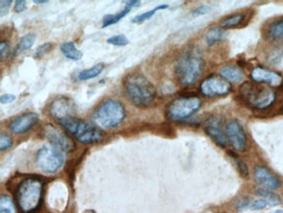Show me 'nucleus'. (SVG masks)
Segmentation results:
<instances>
[{
    "label": "nucleus",
    "mask_w": 283,
    "mask_h": 213,
    "mask_svg": "<svg viewBox=\"0 0 283 213\" xmlns=\"http://www.w3.org/2000/svg\"><path fill=\"white\" fill-rule=\"evenodd\" d=\"M205 67L203 54L197 47H188L177 58L174 74L181 85L189 86L197 81Z\"/></svg>",
    "instance_id": "obj_1"
},
{
    "label": "nucleus",
    "mask_w": 283,
    "mask_h": 213,
    "mask_svg": "<svg viewBox=\"0 0 283 213\" xmlns=\"http://www.w3.org/2000/svg\"><path fill=\"white\" fill-rule=\"evenodd\" d=\"M124 93L133 105L147 107L155 99L156 88L145 75L131 73L125 76L122 82Z\"/></svg>",
    "instance_id": "obj_2"
},
{
    "label": "nucleus",
    "mask_w": 283,
    "mask_h": 213,
    "mask_svg": "<svg viewBox=\"0 0 283 213\" xmlns=\"http://www.w3.org/2000/svg\"><path fill=\"white\" fill-rule=\"evenodd\" d=\"M126 117L123 104L114 100L107 99L92 115V121L100 129H108L119 126Z\"/></svg>",
    "instance_id": "obj_3"
},
{
    "label": "nucleus",
    "mask_w": 283,
    "mask_h": 213,
    "mask_svg": "<svg viewBox=\"0 0 283 213\" xmlns=\"http://www.w3.org/2000/svg\"><path fill=\"white\" fill-rule=\"evenodd\" d=\"M43 181L28 177L21 182L17 190V201L24 213H33L38 208L43 196Z\"/></svg>",
    "instance_id": "obj_4"
},
{
    "label": "nucleus",
    "mask_w": 283,
    "mask_h": 213,
    "mask_svg": "<svg viewBox=\"0 0 283 213\" xmlns=\"http://www.w3.org/2000/svg\"><path fill=\"white\" fill-rule=\"evenodd\" d=\"M58 123L72 134L75 139L83 144L97 143L104 137L102 130L94 123L74 117V115L60 120Z\"/></svg>",
    "instance_id": "obj_5"
},
{
    "label": "nucleus",
    "mask_w": 283,
    "mask_h": 213,
    "mask_svg": "<svg viewBox=\"0 0 283 213\" xmlns=\"http://www.w3.org/2000/svg\"><path fill=\"white\" fill-rule=\"evenodd\" d=\"M239 94L243 102L248 106L258 110L267 109L275 103L276 94L265 86H257L249 82H244L240 86Z\"/></svg>",
    "instance_id": "obj_6"
},
{
    "label": "nucleus",
    "mask_w": 283,
    "mask_h": 213,
    "mask_svg": "<svg viewBox=\"0 0 283 213\" xmlns=\"http://www.w3.org/2000/svg\"><path fill=\"white\" fill-rule=\"evenodd\" d=\"M201 99L196 95H182L172 100L166 107V117L172 122H181L197 113L201 108Z\"/></svg>",
    "instance_id": "obj_7"
},
{
    "label": "nucleus",
    "mask_w": 283,
    "mask_h": 213,
    "mask_svg": "<svg viewBox=\"0 0 283 213\" xmlns=\"http://www.w3.org/2000/svg\"><path fill=\"white\" fill-rule=\"evenodd\" d=\"M64 155L61 149L54 144H45L42 146L36 156V164L43 172L53 174L57 172L64 164Z\"/></svg>",
    "instance_id": "obj_8"
},
{
    "label": "nucleus",
    "mask_w": 283,
    "mask_h": 213,
    "mask_svg": "<svg viewBox=\"0 0 283 213\" xmlns=\"http://www.w3.org/2000/svg\"><path fill=\"white\" fill-rule=\"evenodd\" d=\"M231 84L221 75L211 74L204 79L200 85L201 94L207 98L223 96L231 91Z\"/></svg>",
    "instance_id": "obj_9"
},
{
    "label": "nucleus",
    "mask_w": 283,
    "mask_h": 213,
    "mask_svg": "<svg viewBox=\"0 0 283 213\" xmlns=\"http://www.w3.org/2000/svg\"><path fill=\"white\" fill-rule=\"evenodd\" d=\"M43 134L45 138L49 141L50 144H54V146L61 149L62 151L70 153L75 149L74 140L63 129H60L53 124L45 125L43 128Z\"/></svg>",
    "instance_id": "obj_10"
},
{
    "label": "nucleus",
    "mask_w": 283,
    "mask_h": 213,
    "mask_svg": "<svg viewBox=\"0 0 283 213\" xmlns=\"http://www.w3.org/2000/svg\"><path fill=\"white\" fill-rule=\"evenodd\" d=\"M226 135L230 144L236 151H244L246 147V135L242 124L231 121L226 124Z\"/></svg>",
    "instance_id": "obj_11"
},
{
    "label": "nucleus",
    "mask_w": 283,
    "mask_h": 213,
    "mask_svg": "<svg viewBox=\"0 0 283 213\" xmlns=\"http://www.w3.org/2000/svg\"><path fill=\"white\" fill-rule=\"evenodd\" d=\"M38 115L34 112H29L19 115L8 124V129L13 134H23L33 128L38 122Z\"/></svg>",
    "instance_id": "obj_12"
},
{
    "label": "nucleus",
    "mask_w": 283,
    "mask_h": 213,
    "mask_svg": "<svg viewBox=\"0 0 283 213\" xmlns=\"http://www.w3.org/2000/svg\"><path fill=\"white\" fill-rule=\"evenodd\" d=\"M251 79L256 83H267L269 86L275 87L283 83V76L275 71L256 66L251 71Z\"/></svg>",
    "instance_id": "obj_13"
},
{
    "label": "nucleus",
    "mask_w": 283,
    "mask_h": 213,
    "mask_svg": "<svg viewBox=\"0 0 283 213\" xmlns=\"http://www.w3.org/2000/svg\"><path fill=\"white\" fill-rule=\"evenodd\" d=\"M254 177L259 185L267 190H277L281 187L282 182L277 176L271 172L270 170L263 165L255 166Z\"/></svg>",
    "instance_id": "obj_14"
},
{
    "label": "nucleus",
    "mask_w": 283,
    "mask_h": 213,
    "mask_svg": "<svg viewBox=\"0 0 283 213\" xmlns=\"http://www.w3.org/2000/svg\"><path fill=\"white\" fill-rule=\"evenodd\" d=\"M74 111V103L70 98L61 95L54 100L50 106V114L55 119H64L68 116H73Z\"/></svg>",
    "instance_id": "obj_15"
},
{
    "label": "nucleus",
    "mask_w": 283,
    "mask_h": 213,
    "mask_svg": "<svg viewBox=\"0 0 283 213\" xmlns=\"http://www.w3.org/2000/svg\"><path fill=\"white\" fill-rule=\"evenodd\" d=\"M220 74L222 78L225 79L227 82L234 83L242 82L245 77L244 71L236 65H227L223 66L222 69L220 70Z\"/></svg>",
    "instance_id": "obj_16"
},
{
    "label": "nucleus",
    "mask_w": 283,
    "mask_h": 213,
    "mask_svg": "<svg viewBox=\"0 0 283 213\" xmlns=\"http://www.w3.org/2000/svg\"><path fill=\"white\" fill-rule=\"evenodd\" d=\"M204 130H205L206 134L208 135L210 138L213 140V143L217 144L218 146L223 148V149L227 146L226 136L217 125H213V123L208 124L204 128Z\"/></svg>",
    "instance_id": "obj_17"
},
{
    "label": "nucleus",
    "mask_w": 283,
    "mask_h": 213,
    "mask_svg": "<svg viewBox=\"0 0 283 213\" xmlns=\"http://www.w3.org/2000/svg\"><path fill=\"white\" fill-rule=\"evenodd\" d=\"M266 36L272 42L283 40V19L270 23L266 30Z\"/></svg>",
    "instance_id": "obj_18"
},
{
    "label": "nucleus",
    "mask_w": 283,
    "mask_h": 213,
    "mask_svg": "<svg viewBox=\"0 0 283 213\" xmlns=\"http://www.w3.org/2000/svg\"><path fill=\"white\" fill-rule=\"evenodd\" d=\"M60 50L62 53L66 56L67 59L72 60L74 62H78L80 61L83 57V53L81 51L75 46V44L72 41L66 42L60 45Z\"/></svg>",
    "instance_id": "obj_19"
},
{
    "label": "nucleus",
    "mask_w": 283,
    "mask_h": 213,
    "mask_svg": "<svg viewBox=\"0 0 283 213\" xmlns=\"http://www.w3.org/2000/svg\"><path fill=\"white\" fill-rule=\"evenodd\" d=\"M226 32L222 27H212L205 33V41L207 45L212 46L218 41H222L226 37Z\"/></svg>",
    "instance_id": "obj_20"
},
{
    "label": "nucleus",
    "mask_w": 283,
    "mask_h": 213,
    "mask_svg": "<svg viewBox=\"0 0 283 213\" xmlns=\"http://www.w3.org/2000/svg\"><path fill=\"white\" fill-rule=\"evenodd\" d=\"M36 34L35 33H28L25 35L24 37L21 39L20 41L19 42V44L17 45L16 48L13 51L14 56H18L21 53H24L26 50H29L30 48L33 47V45L35 43L36 41Z\"/></svg>",
    "instance_id": "obj_21"
},
{
    "label": "nucleus",
    "mask_w": 283,
    "mask_h": 213,
    "mask_svg": "<svg viewBox=\"0 0 283 213\" xmlns=\"http://www.w3.org/2000/svg\"><path fill=\"white\" fill-rule=\"evenodd\" d=\"M105 68V64L102 62H99L98 64H96L94 66H92L91 68L88 69H85L81 71L78 74V80L80 81H87L90 79L95 78L98 75L101 74L103 70Z\"/></svg>",
    "instance_id": "obj_22"
},
{
    "label": "nucleus",
    "mask_w": 283,
    "mask_h": 213,
    "mask_svg": "<svg viewBox=\"0 0 283 213\" xmlns=\"http://www.w3.org/2000/svg\"><path fill=\"white\" fill-rule=\"evenodd\" d=\"M255 193L258 196L263 197L265 200L267 201L268 205H270L272 207H275V206H277V205H280L282 204L281 197L277 194L270 192L269 190L264 188L257 189Z\"/></svg>",
    "instance_id": "obj_23"
},
{
    "label": "nucleus",
    "mask_w": 283,
    "mask_h": 213,
    "mask_svg": "<svg viewBox=\"0 0 283 213\" xmlns=\"http://www.w3.org/2000/svg\"><path fill=\"white\" fill-rule=\"evenodd\" d=\"M131 7L126 6L125 8L117 14H108L103 18L102 28H106L109 25H113L115 23H118L120 20H122L124 17L127 16L130 13Z\"/></svg>",
    "instance_id": "obj_24"
},
{
    "label": "nucleus",
    "mask_w": 283,
    "mask_h": 213,
    "mask_svg": "<svg viewBox=\"0 0 283 213\" xmlns=\"http://www.w3.org/2000/svg\"><path fill=\"white\" fill-rule=\"evenodd\" d=\"M245 15L243 13H236L230 16L226 17L222 21L221 27L222 29L234 28L237 25H241L242 21H244Z\"/></svg>",
    "instance_id": "obj_25"
},
{
    "label": "nucleus",
    "mask_w": 283,
    "mask_h": 213,
    "mask_svg": "<svg viewBox=\"0 0 283 213\" xmlns=\"http://www.w3.org/2000/svg\"><path fill=\"white\" fill-rule=\"evenodd\" d=\"M227 154L229 155L230 157H232L234 160L236 167H237V170H238L239 172L241 174V176L243 178H245V179H248L249 178V170H248V167H247L246 163L243 160L241 159L235 152L229 150V151L227 152Z\"/></svg>",
    "instance_id": "obj_26"
},
{
    "label": "nucleus",
    "mask_w": 283,
    "mask_h": 213,
    "mask_svg": "<svg viewBox=\"0 0 283 213\" xmlns=\"http://www.w3.org/2000/svg\"><path fill=\"white\" fill-rule=\"evenodd\" d=\"M0 213H17L13 198L6 194H2L0 197Z\"/></svg>",
    "instance_id": "obj_27"
},
{
    "label": "nucleus",
    "mask_w": 283,
    "mask_h": 213,
    "mask_svg": "<svg viewBox=\"0 0 283 213\" xmlns=\"http://www.w3.org/2000/svg\"><path fill=\"white\" fill-rule=\"evenodd\" d=\"M169 4H160V5L156 6L155 8L152 9V10H150V11H148V12H146V13H141L140 15H138V16H136L135 18H133L132 21V23H133V24H138V23H141V22H143V21H148V20H150V19H151V18H152V17L158 11H160V10H164V9L169 8Z\"/></svg>",
    "instance_id": "obj_28"
},
{
    "label": "nucleus",
    "mask_w": 283,
    "mask_h": 213,
    "mask_svg": "<svg viewBox=\"0 0 283 213\" xmlns=\"http://www.w3.org/2000/svg\"><path fill=\"white\" fill-rule=\"evenodd\" d=\"M107 42L110 45H117V46H125V45H128V43H129V40H128L126 35L119 34V35H115V36L107 39Z\"/></svg>",
    "instance_id": "obj_29"
},
{
    "label": "nucleus",
    "mask_w": 283,
    "mask_h": 213,
    "mask_svg": "<svg viewBox=\"0 0 283 213\" xmlns=\"http://www.w3.org/2000/svg\"><path fill=\"white\" fill-rule=\"evenodd\" d=\"M283 57V50L281 48H275L272 50L270 53L267 55V61L270 64H276L281 61V59Z\"/></svg>",
    "instance_id": "obj_30"
},
{
    "label": "nucleus",
    "mask_w": 283,
    "mask_h": 213,
    "mask_svg": "<svg viewBox=\"0 0 283 213\" xmlns=\"http://www.w3.org/2000/svg\"><path fill=\"white\" fill-rule=\"evenodd\" d=\"M13 144V139L11 138V136L4 133L1 134L0 135V150L1 151L6 150L9 148L12 147Z\"/></svg>",
    "instance_id": "obj_31"
},
{
    "label": "nucleus",
    "mask_w": 283,
    "mask_h": 213,
    "mask_svg": "<svg viewBox=\"0 0 283 213\" xmlns=\"http://www.w3.org/2000/svg\"><path fill=\"white\" fill-rule=\"evenodd\" d=\"M53 48V44L52 43H45L43 45H40L38 47L37 50L34 53V56L33 57L35 59H39L41 58L43 55H45V53H48Z\"/></svg>",
    "instance_id": "obj_32"
},
{
    "label": "nucleus",
    "mask_w": 283,
    "mask_h": 213,
    "mask_svg": "<svg viewBox=\"0 0 283 213\" xmlns=\"http://www.w3.org/2000/svg\"><path fill=\"white\" fill-rule=\"evenodd\" d=\"M250 198L248 197H242L241 198H239L237 202H236V205H235V209L239 211V212H242V211H244V210L246 209L247 207H250L251 205Z\"/></svg>",
    "instance_id": "obj_33"
},
{
    "label": "nucleus",
    "mask_w": 283,
    "mask_h": 213,
    "mask_svg": "<svg viewBox=\"0 0 283 213\" xmlns=\"http://www.w3.org/2000/svg\"><path fill=\"white\" fill-rule=\"evenodd\" d=\"M11 53L10 51V45L6 41H1L0 43V58L1 61L3 62L4 60H6L9 55Z\"/></svg>",
    "instance_id": "obj_34"
},
{
    "label": "nucleus",
    "mask_w": 283,
    "mask_h": 213,
    "mask_svg": "<svg viewBox=\"0 0 283 213\" xmlns=\"http://www.w3.org/2000/svg\"><path fill=\"white\" fill-rule=\"evenodd\" d=\"M267 205L268 204H267V201L265 200L264 198H261V199L253 201L251 203L249 208L253 211H261V210L265 209Z\"/></svg>",
    "instance_id": "obj_35"
},
{
    "label": "nucleus",
    "mask_w": 283,
    "mask_h": 213,
    "mask_svg": "<svg viewBox=\"0 0 283 213\" xmlns=\"http://www.w3.org/2000/svg\"><path fill=\"white\" fill-rule=\"evenodd\" d=\"M12 0H1L0 1V14L1 17L4 16L8 13L9 10L12 6Z\"/></svg>",
    "instance_id": "obj_36"
},
{
    "label": "nucleus",
    "mask_w": 283,
    "mask_h": 213,
    "mask_svg": "<svg viewBox=\"0 0 283 213\" xmlns=\"http://www.w3.org/2000/svg\"><path fill=\"white\" fill-rule=\"evenodd\" d=\"M211 11V6L208 5V4H203L199 6L196 9H194L193 11V16H201V15H205L208 13H210Z\"/></svg>",
    "instance_id": "obj_37"
},
{
    "label": "nucleus",
    "mask_w": 283,
    "mask_h": 213,
    "mask_svg": "<svg viewBox=\"0 0 283 213\" xmlns=\"http://www.w3.org/2000/svg\"><path fill=\"white\" fill-rule=\"evenodd\" d=\"M26 8V1L24 0H17L14 4V11L16 13H22L25 11Z\"/></svg>",
    "instance_id": "obj_38"
},
{
    "label": "nucleus",
    "mask_w": 283,
    "mask_h": 213,
    "mask_svg": "<svg viewBox=\"0 0 283 213\" xmlns=\"http://www.w3.org/2000/svg\"><path fill=\"white\" fill-rule=\"evenodd\" d=\"M15 99H16L15 94H3L2 96H1L0 101H1V103H4V104H6V103H13V101H15Z\"/></svg>",
    "instance_id": "obj_39"
},
{
    "label": "nucleus",
    "mask_w": 283,
    "mask_h": 213,
    "mask_svg": "<svg viewBox=\"0 0 283 213\" xmlns=\"http://www.w3.org/2000/svg\"><path fill=\"white\" fill-rule=\"evenodd\" d=\"M160 94H164V95H167V94H172L175 90V87L174 86H160Z\"/></svg>",
    "instance_id": "obj_40"
},
{
    "label": "nucleus",
    "mask_w": 283,
    "mask_h": 213,
    "mask_svg": "<svg viewBox=\"0 0 283 213\" xmlns=\"http://www.w3.org/2000/svg\"><path fill=\"white\" fill-rule=\"evenodd\" d=\"M126 6H129V7H137L140 6V1H137V0H130V1H125L124 2Z\"/></svg>",
    "instance_id": "obj_41"
},
{
    "label": "nucleus",
    "mask_w": 283,
    "mask_h": 213,
    "mask_svg": "<svg viewBox=\"0 0 283 213\" xmlns=\"http://www.w3.org/2000/svg\"><path fill=\"white\" fill-rule=\"evenodd\" d=\"M48 0H33V3L37 4H46Z\"/></svg>",
    "instance_id": "obj_42"
},
{
    "label": "nucleus",
    "mask_w": 283,
    "mask_h": 213,
    "mask_svg": "<svg viewBox=\"0 0 283 213\" xmlns=\"http://www.w3.org/2000/svg\"><path fill=\"white\" fill-rule=\"evenodd\" d=\"M279 114H281V115H283V106H282V107L280 108Z\"/></svg>",
    "instance_id": "obj_43"
},
{
    "label": "nucleus",
    "mask_w": 283,
    "mask_h": 213,
    "mask_svg": "<svg viewBox=\"0 0 283 213\" xmlns=\"http://www.w3.org/2000/svg\"><path fill=\"white\" fill-rule=\"evenodd\" d=\"M273 213H283V210H278V211H276V212Z\"/></svg>",
    "instance_id": "obj_44"
},
{
    "label": "nucleus",
    "mask_w": 283,
    "mask_h": 213,
    "mask_svg": "<svg viewBox=\"0 0 283 213\" xmlns=\"http://www.w3.org/2000/svg\"><path fill=\"white\" fill-rule=\"evenodd\" d=\"M281 89H282V90L283 91V85H282V86H281Z\"/></svg>",
    "instance_id": "obj_45"
}]
</instances>
